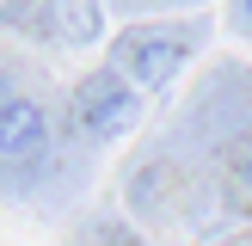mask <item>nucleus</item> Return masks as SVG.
I'll return each instance as SVG.
<instances>
[{"mask_svg": "<svg viewBox=\"0 0 252 246\" xmlns=\"http://www.w3.org/2000/svg\"><path fill=\"white\" fill-rule=\"evenodd\" d=\"M135 92H142V86H135L117 62L98 68V74H86V80L74 86V117H80V129L98 135V142L135 129V117H142V98H135Z\"/></svg>", "mask_w": 252, "mask_h": 246, "instance_id": "nucleus-1", "label": "nucleus"}, {"mask_svg": "<svg viewBox=\"0 0 252 246\" xmlns=\"http://www.w3.org/2000/svg\"><path fill=\"white\" fill-rule=\"evenodd\" d=\"M111 62H117L135 86H166L172 74L185 68V37L179 31H160V25H142V31H129L117 43Z\"/></svg>", "mask_w": 252, "mask_h": 246, "instance_id": "nucleus-2", "label": "nucleus"}, {"mask_svg": "<svg viewBox=\"0 0 252 246\" xmlns=\"http://www.w3.org/2000/svg\"><path fill=\"white\" fill-rule=\"evenodd\" d=\"M0 142H6V166H12V179H25L31 166H43V160H49V117L31 105V98L12 92L6 111H0Z\"/></svg>", "mask_w": 252, "mask_h": 246, "instance_id": "nucleus-3", "label": "nucleus"}, {"mask_svg": "<svg viewBox=\"0 0 252 246\" xmlns=\"http://www.w3.org/2000/svg\"><path fill=\"white\" fill-rule=\"evenodd\" d=\"M49 12H56V37L68 43L98 37V0H49Z\"/></svg>", "mask_w": 252, "mask_h": 246, "instance_id": "nucleus-4", "label": "nucleus"}, {"mask_svg": "<svg viewBox=\"0 0 252 246\" xmlns=\"http://www.w3.org/2000/svg\"><path fill=\"white\" fill-rule=\"evenodd\" d=\"M234 179H240V191L252 197V142L240 148V154H234Z\"/></svg>", "mask_w": 252, "mask_h": 246, "instance_id": "nucleus-5", "label": "nucleus"}, {"mask_svg": "<svg viewBox=\"0 0 252 246\" xmlns=\"http://www.w3.org/2000/svg\"><path fill=\"white\" fill-rule=\"evenodd\" d=\"M240 25H246V31H252V0H240Z\"/></svg>", "mask_w": 252, "mask_h": 246, "instance_id": "nucleus-6", "label": "nucleus"}]
</instances>
